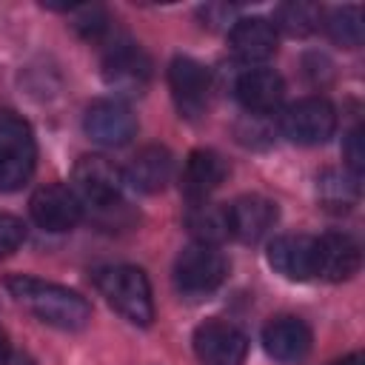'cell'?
Segmentation results:
<instances>
[{
  "mask_svg": "<svg viewBox=\"0 0 365 365\" xmlns=\"http://www.w3.org/2000/svg\"><path fill=\"white\" fill-rule=\"evenodd\" d=\"M9 294L26 308L31 311L40 322L60 328V331H80L88 325L91 319V305L86 297H80L77 291L57 285V282H46L29 274H14L6 279Z\"/></svg>",
  "mask_w": 365,
  "mask_h": 365,
  "instance_id": "obj_1",
  "label": "cell"
},
{
  "mask_svg": "<svg viewBox=\"0 0 365 365\" xmlns=\"http://www.w3.org/2000/svg\"><path fill=\"white\" fill-rule=\"evenodd\" d=\"M37 163V143L31 125L14 114V111H0V194L20 191Z\"/></svg>",
  "mask_w": 365,
  "mask_h": 365,
  "instance_id": "obj_2",
  "label": "cell"
},
{
  "mask_svg": "<svg viewBox=\"0 0 365 365\" xmlns=\"http://www.w3.org/2000/svg\"><path fill=\"white\" fill-rule=\"evenodd\" d=\"M97 285L108 305L123 314L131 325L148 328L154 322V299H151V285L143 268L137 265H114L100 271Z\"/></svg>",
  "mask_w": 365,
  "mask_h": 365,
  "instance_id": "obj_3",
  "label": "cell"
},
{
  "mask_svg": "<svg viewBox=\"0 0 365 365\" xmlns=\"http://www.w3.org/2000/svg\"><path fill=\"white\" fill-rule=\"evenodd\" d=\"M74 194L80 200L83 208L88 211H106L111 205L123 202V185H125V174L106 157L97 154H86L77 160L74 165Z\"/></svg>",
  "mask_w": 365,
  "mask_h": 365,
  "instance_id": "obj_4",
  "label": "cell"
},
{
  "mask_svg": "<svg viewBox=\"0 0 365 365\" xmlns=\"http://www.w3.org/2000/svg\"><path fill=\"white\" fill-rule=\"evenodd\" d=\"M225 274H228V259L222 257V251H217V245L191 242L180 251L174 262V282L182 294L191 297L211 294L214 288L222 285Z\"/></svg>",
  "mask_w": 365,
  "mask_h": 365,
  "instance_id": "obj_5",
  "label": "cell"
},
{
  "mask_svg": "<svg viewBox=\"0 0 365 365\" xmlns=\"http://www.w3.org/2000/svg\"><path fill=\"white\" fill-rule=\"evenodd\" d=\"M279 128L291 143L319 145L336 128V111L325 97H302L279 114Z\"/></svg>",
  "mask_w": 365,
  "mask_h": 365,
  "instance_id": "obj_6",
  "label": "cell"
},
{
  "mask_svg": "<svg viewBox=\"0 0 365 365\" xmlns=\"http://www.w3.org/2000/svg\"><path fill=\"white\" fill-rule=\"evenodd\" d=\"M103 80L120 94H143L151 80V60L131 40L114 43L103 60Z\"/></svg>",
  "mask_w": 365,
  "mask_h": 365,
  "instance_id": "obj_7",
  "label": "cell"
},
{
  "mask_svg": "<svg viewBox=\"0 0 365 365\" xmlns=\"http://www.w3.org/2000/svg\"><path fill=\"white\" fill-rule=\"evenodd\" d=\"M194 351L202 365H242L248 354V336L222 319H205L194 331Z\"/></svg>",
  "mask_w": 365,
  "mask_h": 365,
  "instance_id": "obj_8",
  "label": "cell"
},
{
  "mask_svg": "<svg viewBox=\"0 0 365 365\" xmlns=\"http://www.w3.org/2000/svg\"><path fill=\"white\" fill-rule=\"evenodd\" d=\"M29 211L40 228L54 231V234L71 231L83 217V205H80L77 194L60 182L40 185L29 200Z\"/></svg>",
  "mask_w": 365,
  "mask_h": 365,
  "instance_id": "obj_9",
  "label": "cell"
},
{
  "mask_svg": "<svg viewBox=\"0 0 365 365\" xmlns=\"http://www.w3.org/2000/svg\"><path fill=\"white\" fill-rule=\"evenodd\" d=\"M168 86L182 117L197 120L205 111L211 77L202 63H197L194 57H174L168 66Z\"/></svg>",
  "mask_w": 365,
  "mask_h": 365,
  "instance_id": "obj_10",
  "label": "cell"
},
{
  "mask_svg": "<svg viewBox=\"0 0 365 365\" xmlns=\"http://www.w3.org/2000/svg\"><path fill=\"white\" fill-rule=\"evenodd\" d=\"M83 128L94 143L117 148V145L131 143V137L137 134V120L131 108L123 106L120 100H97L86 108Z\"/></svg>",
  "mask_w": 365,
  "mask_h": 365,
  "instance_id": "obj_11",
  "label": "cell"
},
{
  "mask_svg": "<svg viewBox=\"0 0 365 365\" xmlns=\"http://www.w3.org/2000/svg\"><path fill=\"white\" fill-rule=\"evenodd\" d=\"M359 242L351 234L328 231L314 240V274L328 282L351 279L359 271Z\"/></svg>",
  "mask_w": 365,
  "mask_h": 365,
  "instance_id": "obj_12",
  "label": "cell"
},
{
  "mask_svg": "<svg viewBox=\"0 0 365 365\" xmlns=\"http://www.w3.org/2000/svg\"><path fill=\"white\" fill-rule=\"evenodd\" d=\"M225 214H228V231L240 242L262 240L271 231V225L277 222V205H274V200H268L262 194H242V197H237L225 208Z\"/></svg>",
  "mask_w": 365,
  "mask_h": 365,
  "instance_id": "obj_13",
  "label": "cell"
},
{
  "mask_svg": "<svg viewBox=\"0 0 365 365\" xmlns=\"http://www.w3.org/2000/svg\"><path fill=\"white\" fill-rule=\"evenodd\" d=\"M262 348L282 365L302 362L311 351V328L299 317H274L262 328Z\"/></svg>",
  "mask_w": 365,
  "mask_h": 365,
  "instance_id": "obj_14",
  "label": "cell"
},
{
  "mask_svg": "<svg viewBox=\"0 0 365 365\" xmlns=\"http://www.w3.org/2000/svg\"><path fill=\"white\" fill-rule=\"evenodd\" d=\"M228 177V165L225 160L211 151V148H194L182 165L180 174V191L185 194L188 202H202L208 200V194L214 188H220V182Z\"/></svg>",
  "mask_w": 365,
  "mask_h": 365,
  "instance_id": "obj_15",
  "label": "cell"
},
{
  "mask_svg": "<svg viewBox=\"0 0 365 365\" xmlns=\"http://www.w3.org/2000/svg\"><path fill=\"white\" fill-rule=\"evenodd\" d=\"M268 262L285 279L305 282V279L317 277L314 274V237H305V234H282V237L271 240V245H268Z\"/></svg>",
  "mask_w": 365,
  "mask_h": 365,
  "instance_id": "obj_16",
  "label": "cell"
},
{
  "mask_svg": "<svg viewBox=\"0 0 365 365\" xmlns=\"http://www.w3.org/2000/svg\"><path fill=\"white\" fill-rule=\"evenodd\" d=\"M228 46L242 63H262L277 51V29L265 17H237L228 31Z\"/></svg>",
  "mask_w": 365,
  "mask_h": 365,
  "instance_id": "obj_17",
  "label": "cell"
},
{
  "mask_svg": "<svg viewBox=\"0 0 365 365\" xmlns=\"http://www.w3.org/2000/svg\"><path fill=\"white\" fill-rule=\"evenodd\" d=\"M234 91H237V100L242 103L245 111L268 114L282 103L285 83L274 68H248L240 74Z\"/></svg>",
  "mask_w": 365,
  "mask_h": 365,
  "instance_id": "obj_18",
  "label": "cell"
},
{
  "mask_svg": "<svg viewBox=\"0 0 365 365\" xmlns=\"http://www.w3.org/2000/svg\"><path fill=\"white\" fill-rule=\"evenodd\" d=\"M171 174H174L171 151L163 145H145L134 154V160L125 171V182H131L143 194H157L168 185Z\"/></svg>",
  "mask_w": 365,
  "mask_h": 365,
  "instance_id": "obj_19",
  "label": "cell"
},
{
  "mask_svg": "<svg viewBox=\"0 0 365 365\" xmlns=\"http://www.w3.org/2000/svg\"><path fill=\"white\" fill-rule=\"evenodd\" d=\"M185 225L191 231V237L202 245H220L222 240L231 237L228 231V214L222 205H214L208 200L202 202H191L188 214H185Z\"/></svg>",
  "mask_w": 365,
  "mask_h": 365,
  "instance_id": "obj_20",
  "label": "cell"
},
{
  "mask_svg": "<svg viewBox=\"0 0 365 365\" xmlns=\"http://www.w3.org/2000/svg\"><path fill=\"white\" fill-rule=\"evenodd\" d=\"M356 194H359V180L351 177L348 171L325 168L317 177V200L328 211H348L356 202Z\"/></svg>",
  "mask_w": 365,
  "mask_h": 365,
  "instance_id": "obj_21",
  "label": "cell"
},
{
  "mask_svg": "<svg viewBox=\"0 0 365 365\" xmlns=\"http://www.w3.org/2000/svg\"><path fill=\"white\" fill-rule=\"evenodd\" d=\"M274 29L279 26L285 34H291V37H305V34H311L317 26H319V20H322V9L319 6H314V3H302V0H294V3H282V6H277V11H274Z\"/></svg>",
  "mask_w": 365,
  "mask_h": 365,
  "instance_id": "obj_22",
  "label": "cell"
},
{
  "mask_svg": "<svg viewBox=\"0 0 365 365\" xmlns=\"http://www.w3.org/2000/svg\"><path fill=\"white\" fill-rule=\"evenodd\" d=\"M328 37L345 48H356L362 43V11L359 6H342V9H334L328 14Z\"/></svg>",
  "mask_w": 365,
  "mask_h": 365,
  "instance_id": "obj_23",
  "label": "cell"
},
{
  "mask_svg": "<svg viewBox=\"0 0 365 365\" xmlns=\"http://www.w3.org/2000/svg\"><path fill=\"white\" fill-rule=\"evenodd\" d=\"M68 14H74L71 29L86 40H97L108 31V14L103 6H74Z\"/></svg>",
  "mask_w": 365,
  "mask_h": 365,
  "instance_id": "obj_24",
  "label": "cell"
},
{
  "mask_svg": "<svg viewBox=\"0 0 365 365\" xmlns=\"http://www.w3.org/2000/svg\"><path fill=\"white\" fill-rule=\"evenodd\" d=\"M23 240H26V225L11 214H0V259L14 254Z\"/></svg>",
  "mask_w": 365,
  "mask_h": 365,
  "instance_id": "obj_25",
  "label": "cell"
},
{
  "mask_svg": "<svg viewBox=\"0 0 365 365\" xmlns=\"http://www.w3.org/2000/svg\"><path fill=\"white\" fill-rule=\"evenodd\" d=\"M342 154H345L348 174L359 180V174H362V160H365V148H362V131H359V128H351V131H348L345 145H342Z\"/></svg>",
  "mask_w": 365,
  "mask_h": 365,
  "instance_id": "obj_26",
  "label": "cell"
},
{
  "mask_svg": "<svg viewBox=\"0 0 365 365\" xmlns=\"http://www.w3.org/2000/svg\"><path fill=\"white\" fill-rule=\"evenodd\" d=\"M234 6H222V3H208V6H202L200 9V17H202V26H208V29H228L231 31V26L237 23L234 20Z\"/></svg>",
  "mask_w": 365,
  "mask_h": 365,
  "instance_id": "obj_27",
  "label": "cell"
},
{
  "mask_svg": "<svg viewBox=\"0 0 365 365\" xmlns=\"http://www.w3.org/2000/svg\"><path fill=\"white\" fill-rule=\"evenodd\" d=\"M3 365H34V359L26 356V354H9V359Z\"/></svg>",
  "mask_w": 365,
  "mask_h": 365,
  "instance_id": "obj_28",
  "label": "cell"
},
{
  "mask_svg": "<svg viewBox=\"0 0 365 365\" xmlns=\"http://www.w3.org/2000/svg\"><path fill=\"white\" fill-rule=\"evenodd\" d=\"M328 365H362V354H348V356H342L336 362H328Z\"/></svg>",
  "mask_w": 365,
  "mask_h": 365,
  "instance_id": "obj_29",
  "label": "cell"
},
{
  "mask_svg": "<svg viewBox=\"0 0 365 365\" xmlns=\"http://www.w3.org/2000/svg\"><path fill=\"white\" fill-rule=\"evenodd\" d=\"M9 354H11V351H9V336L0 331V365L9 359Z\"/></svg>",
  "mask_w": 365,
  "mask_h": 365,
  "instance_id": "obj_30",
  "label": "cell"
}]
</instances>
